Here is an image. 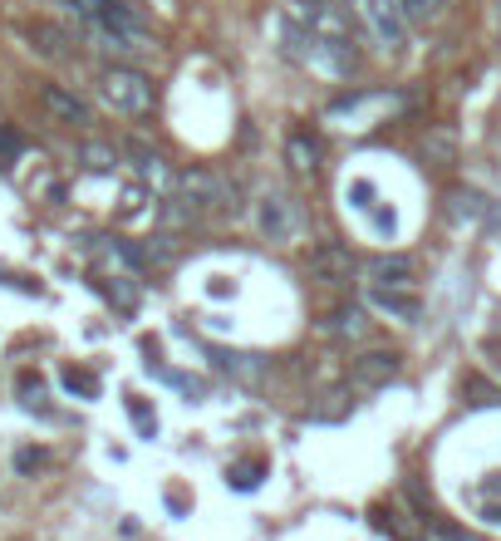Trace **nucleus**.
<instances>
[{
    "label": "nucleus",
    "instance_id": "obj_28",
    "mask_svg": "<svg viewBox=\"0 0 501 541\" xmlns=\"http://www.w3.org/2000/svg\"><path fill=\"white\" fill-rule=\"evenodd\" d=\"M15 463H20V473H30V468H40V463H45V453H35V448H25V453H20Z\"/></svg>",
    "mask_w": 501,
    "mask_h": 541
},
{
    "label": "nucleus",
    "instance_id": "obj_25",
    "mask_svg": "<svg viewBox=\"0 0 501 541\" xmlns=\"http://www.w3.org/2000/svg\"><path fill=\"white\" fill-rule=\"evenodd\" d=\"M349 202H354L359 212H374V182H369V178L349 182Z\"/></svg>",
    "mask_w": 501,
    "mask_h": 541
},
{
    "label": "nucleus",
    "instance_id": "obj_27",
    "mask_svg": "<svg viewBox=\"0 0 501 541\" xmlns=\"http://www.w3.org/2000/svg\"><path fill=\"white\" fill-rule=\"evenodd\" d=\"M20 394H25V404L35 409V404L45 399V384H40V379H25V384H20Z\"/></svg>",
    "mask_w": 501,
    "mask_h": 541
},
{
    "label": "nucleus",
    "instance_id": "obj_16",
    "mask_svg": "<svg viewBox=\"0 0 501 541\" xmlns=\"http://www.w3.org/2000/svg\"><path fill=\"white\" fill-rule=\"evenodd\" d=\"M25 35L35 40V50H40V55H55V60L69 55V35L55 30V25H25Z\"/></svg>",
    "mask_w": 501,
    "mask_h": 541
},
{
    "label": "nucleus",
    "instance_id": "obj_3",
    "mask_svg": "<svg viewBox=\"0 0 501 541\" xmlns=\"http://www.w3.org/2000/svg\"><path fill=\"white\" fill-rule=\"evenodd\" d=\"M349 5H354L359 25L374 35L379 50H403V10H398V0H349Z\"/></svg>",
    "mask_w": 501,
    "mask_h": 541
},
{
    "label": "nucleus",
    "instance_id": "obj_24",
    "mask_svg": "<svg viewBox=\"0 0 501 541\" xmlns=\"http://www.w3.org/2000/svg\"><path fill=\"white\" fill-rule=\"evenodd\" d=\"M20 153H25V133H20V128H10V123H0V158H5V163H15Z\"/></svg>",
    "mask_w": 501,
    "mask_h": 541
},
{
    "label": "nucleus",
    "instance_id": "obj_2",
    "mask_svg": "<svg viewBox=\"0 0 501 541\" xmlns=\"http://www.w3.org/2000/svg\"><path fill=\"white\" fill-rule=\"evenodd\" d=\"M177 192L182 197H192L202 212H231L236 207V182L222 178V173H212V168H192V173H177Z\"/></svg>",
    "mask_w": 501,
    "mask_h": 541
},
{
    "label": "nucleus",
    "instance_id": "obj_21",
    "mask_svg": "<svg viewBox=\"0 0 501 541\" xmlns=\"http://www.w3.org/2000/svg\"><path fill=\"white\" fill-rule=\"evenodd\" d=\"M398 10H403V20H418V25H428V20H438L443 0H398Z\"/></svg>",
    "mask_w": 501,
    "mask_h": 541
},
{
    "label": "nucleus",
    "instance_id": "obj_14",
    "mask_svg": "<svg viewBox=\"0 0 501 541\" xmlns=\"http://www.w3.org/2000/svg\"><path fill=\"white\" fill-rule=\"evenodd\" d=\"M447 212H452L457 222H487L492 202H487L482 192H467V187H457V192L447 197Z\"/></svg>",
    "mask_w": 501,
    "mask_h": 541
},
{
    "label": "nucleus",
    "instance_id": "obj_30",
    "mask_svg": "<svg viewBox=\"0 0 501 541\" xmlns=\"http://www.w3.org/2000/svg\"><path fill=\"white\" fill-rule=\"evenodd\" d=\"M492 492H501V482H492Z\"/></svg>",
    "mask_w": 501,
    "mask_h": 541
},
{
    "label": "nucleus",
    "instance_id": "obj_6",
    "mask_svg": "<svg viewBox=\"0 0 501 541\" xmlns=\"http://www.w3.org/2000/svg\"><path fill=\"white\" fill-rule=\"evenodd\" d=\"M310 276L325 281V286H349V276H354V251L339 246V241L315 246V251H310Z\"/></svg>",
    "mask_w": 501,
    "mask_h": 541
},
{
    "label": "nucleus",
    "instance_id": "obj_19",
    "mask_svg": "<svg viewBox=\"0 0 501 541\" xmlns=\"http://www.w3.org/2000/svg\"><path fill=\"white\" fill-rule=\"evenodd\" d=\"M261 473H266V463H261V458H251V463H236V468H226V482H231L236 492H251V487L261 482Z\"/></svg>",
    "mask_w": 501,
    "mask_h": 541
},
{
    "label": "nucleus",
    "instance_id": "obj_20",
    "mask_svg": "<svg viewBox=\"0 0 501 541\" xmlns=\"http://www.w3.org/2000/svg\"><path fill=\"white\" fill-rule=\"evenodd\" d=\"M64 389L79 394V399H99V379L89 369H64Z\"/></svg>",
    "mask_w": 501,
    "mask_h": 541
},
{
    "label": "nucleus",
    "instance_id": "obj_8",
    "mask_svg": "<svg viewBox=\"0 0 501 541\" xmlns=\"http://www.w3.org/2000/svg\"><path fill=\"white\" fill-rule=\"evenodd\" d=\"M128 158H133L138 178L153 182L158 192H172V187H177V178L167 173V163H163V153H158V148H148V143H128Z\"/></svg>",
    "mask_w": 501,
    "mask_h": 541
},
{
    "label": "nucleus",
    "instance_id": "obj_13",
    "mask_svg": "<svg viewBox=\"0 0 501 541\" xmlns=\"http://www.w3.org/2000/svg\"><path fill=\"white\" fill-rule=\"evenodd\" d=\"M374 305H379V310H389V315H398L403 325H413V320L423 315V305H418L413 291H389V286H374Z\"/></svg>",
    "mask_w": 501,
    "mask_h": 541
},
{
    "label": "nucleus",
    "instance_id": "obj_9",
    "mask_svg": "<svg viewBox=\"0 0 501 541\" xmlns=\"http://www.w3.org/2000/svg\"><path fill=\"white\" fill-rule=\"evenodd\" d=\"M285 163H290V173L315 178V173H320V143H315L310 133H290V138H285Z\"/></svg>",
    "mask_w": 501,
    "mask_h": 541
},
{
    "label": "nucleus",
    "instance_id": "obj_18",
    "mask_svg": "<svg viewBox=\"0 0 501 541\" xmlns=\"http://www.w3.org/2000/svg\"><path fill=\"white\" fill-rule=\"evenodd\" d=\"M79 163H84L89 173H113V168H118V153H113L109 143H84V148H79Z\"/></svg>",
    "mask_w": 501,
    "mask_h": 541
},
{
    "label": "nucleus",
    "instance_id": "obj_4",
    "mask_svg": "<svg viewBox=\"0 0 501 541\" xmlns=\"http://www.w3.org/2000/svg\"><path fill=\"white\" fill-rule=\"evenodd\" d=\"M256 227H261L271 241H300V232H305V212H300L295 197H285V192H266L261 207H256Z\"/></svg>",
    "mask_w": 501,
    "mask_h": 541
},
{
    "label": "nucleus",
    "instance_id": "obj_22",
    "mask_svg": "<svg viewBox=\"0 0 501 541\" xmlns=\"http://www.w3.org/2000/svg\"><path fill=\"white\" fill-rule=\"evenodd\" d=\"M128 419L138 423V433H143V438H158V414H153L143 399H128Z\"/></svg>",
    "mask_w": 501,
    "mask_h": 541
},
{
    "label": "nucleus",
    "instance_id": "obj_26",
    "mask_svg": "<svg viewBox=\"0 0 501 541\" xmlns=\"http://www.w3.org/2000/svg\"><path fill=\"white\" fill-rule=\"evenodd\" d=\"M74 15H84V20H99L104 10H109V0H64Z\"/></svg>",
    "mask_w": 501,
    "mask_h": 541
},
{
    "label": "nucleus",
    "instance_id": "obj_5",
    "mask_svg": "<svg viewBox=\"0 0 501 541\" xmlns=\"http://www.w3.org/2000/svg\"><path fill=\"white\" fill-rule=\"evenodd\" d=\"M398 369H403V360L393 350H369V355H359V360L349 364V389L354 394H374L389 379H398Z\"/></svg>",
    "mask_w": 501,
    "mask_h": 541
},
{
    "label": "nucleus",
    "instance_id": "obj_12",
    "mask_svg": "<svg viewBox=\"0 0 501 541\" xmlns=\"http://www.w3.org/2000/svg\"><path fill=\"white\" fill-rule=\"evenodd\" d=\"M369 281H374V286H389V291H408V286H413V266H408L403 256H379V261L369 266Z\"/></svg>",
    "mask_w": 501,
    "mask_h": 541
},
{
    "label": "nucleus",
    "instance_id": "obj_10",
    "mask_svg": "<svg viewBox=\"0 0 501 541\" xmlns=\"http://www.w3.org/2000/svg\"><path fill=\"white\" fill-rule=\"evenodd\" d=\"M40 104L64 123H89V104L79 99V94H69V89H59V84H45L40 89Z\"/></svg>",
    "mask_w": 501,
    "mask_h": 541
},
{
    "label": "nucleus",
    "instance_id": "obj_23",
    "mask_svg": "<svg viewBox=\"0 0 501 541\" xmlns=\"http://www.w3.org/2000/svg\"><path fill=\"white\" fill-rule=\"evenodd\" d=\"M94 286H99V291H104L118 310H133V305H138V291H133V286H123V281H94Z\"/></svg>",
    "mask_w": 501,
    "mask_h": 541
},
{
    "label": "nucleus",
    "instance_id": "obj_1",
    "mask_svg": "<svg viewBox=\"0 0 501 541\" xmlns=\"http://www.w3.org/2000/svg\"><path fill=\"white\" fill-rule=\"evenodd\" d=\"M99 99L109 104L113 114H148L153 109V84H148V74H138V69H123V64H113L99 74Z\"/></svg>",
    "mask_w": 501,
    "mask_h": 541
},
{
    "label": "nucleus",
    "instance_id": "obj_29",
    "mask_svg": "<svg viewBox=\"0 0 501 541\" xmlns=\"http://www.w3.org/2000/svg\"><path fill=\"white\" fill-rule=\"evenodd\" d=\"M482 522H487V527H501V507H487V512H482Z\"/></svg>",
    "mask_w": 501,
    "mask_h": 541
},
{
    "label": "nucleus",
    "instance_id": "obj_11",
    "mask_svg": "<svg viewBox=\"0 0 501 541\" xmlns=\"http://www.w3.org/2000/svg\"><path fill=\"white\" fill-rule=\"evenodd\" d=\"M325 335H334V340H364L369 335V320H364L359 305H339V310H330V320H325Z\"/></svg>",
    "mask_w": 501,
    "mask_h": 541
},
{
    "label": "nucleus",
    "instance_id": "obj_15",
    "mask_svg": "<svg viewBox=\"0 0 501 541\" xmlns=\"http://www.w3.org/2000/svg\"><path fill=\"white\" fill-rule=\"evenodd\" d=\"M418 148H423V158H428V163H457V138H452L447 128H428Z\"/></svg>",
    "mask_w": 501,
    "mask_h": 541
},
{
    "label": "nucleus",
    "instance_id": "obj_17",
    "mask_svg": "<svg viewBox=\"0 0 501 541\" xmlns=\"http://www.w3.org/2000/svg\"><path fill=\"white\" fill-rule=\"evenodd\" d=\"M197 217H202V207H197L192 197H167V202H163V222H167V227H192Z\"/></svg>",
    "mask_w": 501,
    "mask_h": 541
},
{
    "label": "nucleus",
    "instance_id": "obj_7",
    "mask_svg": "<svg viewBox=\"0 0 501 541\" xmlns=\"http://www.w3.org/2000/svg\"><path fill=\"white\" fill-rule=\"evenodd\" d=\"M403 99H389V94H349V99H339L330 104V119H349L344 128H374V114H384V109H398Z\"/></svg>",
    "mask_w": 501,
    "mask_h": 541
}]
</instances>
